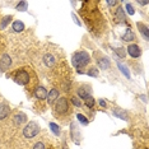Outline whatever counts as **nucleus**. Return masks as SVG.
<instances>
[{"label":"nucleus","instance_id":"nucleus-1","mask_svg":"<svg viewBox=\"0 0 149 149\" xmlns=\"http://www.w3.org/2000/svg\"><path fill=\"white\" fill-rule=\"evenodd\" d=\"M96 4V1H84L82 6V17L91 31H94V28H98L100 22L102 21L101 13L97 10Z\"/></svg>","mask_w":149,"mask_h":149},{"label":"nucleus","instance_id":"nucleus-2","mask_svg":"<svg viewBox=\"0 0 149 149\" xmlns=\"http://www.w3.org/2000/svg\"><path fill=\"white\" fill-rule=\"evenodd\" d=\"M72 63L73 65L78 69V72H80V69L84 66H87L91 63V56L87 51H78L73 55L72 57Z\"/></svg>","mask_w":149,"mask_h":149},{"label":"nucleus","instance_id":"nucleus-3","mask_svg":"<svg viewBox=\"0 0 149 149\" xmlns=\"http://www.w3.org/2000/svg\"><path fill=\"white\" fill-rule=\"evenodd\" d=\"M13 80L17 84H19V86L27 87L31 83V74H29V72H27L26 69H18L13 74Z\"/></svg>","mask_w":149,"mask_h":149},{"label":"nucleus","instance_id":"nucleus-4","mask_svg":"<svg viewBox=\"0 0 149 149\" xmlns=\"http://www.w3.org/2000/svg\"><path fill=\"white\" fill-rule=\"evenodd\" d=\"M40 130H41V127H40V125L37 124L36 121H29V123L26 125V127L23 129V135H24V138H27V139H32L38 135Z\"/></svg>","mask_w":149,"mask_h":149},{"label":"nucleus","instance_id":"nucleus-5","mask_svg":"<svg viewBox=\"0 0 149 149\" xmlns=\"http://www.w3.org/2000/svg\"><path fill=\"white\" fill-rule=\"evenodd\" d=\"M55 112H56V115H60V116H63V115H66V113L70 112L69 101H68L65 97H61V98H59V100L56 101Z\"/></svg>","mask_w":149,"mask_h":149},{"label":"nucleus","instance_id":"nucleus-6","mask_svg":"<svg viewBox=\"0 0 149 149\" xmlns=\"http://www.w3.org/2000/svg\"><path fill=\"white\" fill-rule=\"evenodd\" d=\"M78 96L83 100H87V98L92 97V87L88 86V84H82L79 88H78Z\"/></svg>","mask_w":149,"mask_h":149},{"label":"nucleus","instance_id":"nucleus-7","mask_svg":"<svg viewBox=\"0 0 149 149\" xmlns=\"http://www.w3.org/2000/svg\"><path fill=\"white\" fill-rule=\"evenodd\" d=\"M12 57L8 55V54H4V55L0 56V70L1 72H5V70H8L9 68L12 65Z\"/></svg>","mask_w":149,"mask_h":149},{"label":"nucleus","instance_id":"nucleus-8","mask_svg":"<svg viewBox=\"0 0 149 149\" xmlns=\"http://www.w3.org/2000/svg\"><path fill=\"white\" fill-rule=\"evenodd\" d=\"M126 50H127L129 55H130L131 57H134V59H138V57L141 56V49L138 45H135V43H131V45H129Z\"/></svg>","mask_w":149,"mask_h":149},{"label":"nucleus","instance_id":"nucleus-9","mask_svg":"<svg viewBox=\"0 0 149 149\" xmlns=\"http://www.w3.org/2000/svg\"><path fill=\"white\" fill-rule=\"evenodd\" d=\"M70 129H72V139L74 140V143L75 144H79L80 143V133H79V130L77 129V123L75 121H73L72 123V125H70Z\"/></svg>","mask_w":149,"mask_h":149},{"label":"nucleus","instance_id":"nucleus-10","mask_svg":"<svg viewBox=\"0 0 149 149\" xmlns=\"http://www.w3.org/2000/svg\"><path fill=\"white\" fill-rule=\"evenodd\" d=\"M35 96L37 100H46L47 98V91H46V88L45 87H42V86H40V87H37L36 89H35Z\"/></svg>","mask_w":149,"mask_h":149},{"label":"nucleus","instance_id":"nucleus-11","mask_svg":"<svg viewBox=\"0 0 149 149\" xmlns=\"http://www.w3.org/2000/svg\"><path fill=\"white\" fill-rule=\"evenodd\" d=\"M47 102H49V104H52L55 101L59 100V89H56V88H54V89H51L49 92V94H47Z\"/></svg>","mask_w":149,"mask_h":149},{"label":"nucleus","instance_id":"nucleus-12","mask_svg":"<svg viewBox=\"0 0 149 149\" xmlns=\"http://www.w3.org/2000/svg\"><path fill=\"white\" fill-rule=\"evenodd\" d=\"M97 64L102 70H107L110 68V59L107 56H101L97 59Z\"/></svg>","mask_w":149,"mask_h":149},{"label":"nucleus","instance_id":"nucleus-13","mask_svg":"<svg viewBox=\"0 0 149 149\" xmlns=\"http://www.w3.org/2000/svg\"><path fill=\"white\" fill-rule=\"evenodd\" d=\"M115 19H116L117 23H125L126 22V15H125V12L121 6H118L116 9V14H115Z\"/></svg>","mask_w":149,"mask_h":149},{"label":"nucleus","instance_id":"nucleus-14","mask_svg":"<svg viewBox=\"0 0 149 149\" xmlns=\"http://www.w3.org/2000/svg\"><path fill=\"white\" fill-rule=\"evenodd\" d=\"M10 113V107L6 103H0V120H4Z\"/></svg>","mask_w":149,"mask_h":149},{"label":"nucleus","instance_id":"nucleus-15","mask_svg":"<svg viewBox=\"0 0 149 149\" xmlns=\"http://www.w3.org/2000/svg\"><path fill=\"white\" fill-rule=\"evenodd\" d=\"M27 120H28V118H27V115L23 113V112H18L14 117H13V121H14V124L18 125V126H19V125H22V124H24Z\"/></svg>","mask_w":149,"mask_h":149},{"label":"nucleus","instance_id":"nucleus-16","mask_svg":"<svg viewBox=\"0 0 149 149\" xmlns=\"http://www.w3.org/2000/svg\"><path fill=\"white\" fill-rule=\"evenodd\" d=\"M43 63H45V65H46V66L51 68V66L55 65L56 59H55V56H54L52 54H46V55L43 56Z\"/></svg>","mask_w":149,"mask_h":149},{"label":"nucleus","instance_id":"nucleus-17","mask_svg":"<svg viewBox=\"0 0 149 149\" xmlns=\"http://www.w3.org/2000/svg\"><path fill=\"white\" fill-rule=\"evenodd\" d=\"M121 40H123V41H125V42H133V41H135V35H134V32L131 31L130 28L126 29L125 35L121 37Z\"/></svg>","mask_w":149,"mask_h":149},{"label":"nucleus","instance_id":"nucleus-18","mask_svg":"<svg viewBox=\"0 0 149 149\" xmlns=\"http://www.w3.org/2000/svg\"><path fill=\"white\" fill-rule=\"evenodd\" d=\"M138 29H139V32L143 35V37H144V40L145 41H148L149 40V33H148V27L145 26V24H143V23H138Z\"/></svg>","mask_w":149,"mask_h":149},{"label":"nucleus","instance_id":"nucleus-19","mask_svg":"<svg viewBox=\"0 0 149 149\" xmlns=\"http://www.w3.org/2000/svg\"><path fill=\"white\" fill-rule=\"evenodd\" d=\"M12 28L14 32H23L26 29V26H24V23L21 21H15V22H13Z\"/></svg>","mask_w":149,"mask_h":149},{"label":"nucleus","instance_id":"nucleus-20","mask_svg":"<svg viewBox=\"0 0 149 149\" xmlns=\"http://www.w3.org/2000/svg\"><path fill=\"white\" fill-rule=\"evenodd\" d=\"M113 115L116 117H120L121 120H124V121L129 120V115H127L126 111H124V110H118V108H116V110H113Z\"/></svg>","mask_w":149,"mask_h":149},{"label":"nucleus","instance_id":"nucleus-21","mask_svg":"<svg viewBox=\"0 0 149 149\" xmlns=\"http://www.w3.org/2000/svg\"><path fill=\"white\" fill-rule=\"evenodd\" d=\"M117 66H118V69H120V72L123 73L124 75L127 78V79H130L131 75H130V72H129L127 66H125V65H123V64H120V63H117Z\"/></svg>","mask_w":149,"mask_h":149},{"label":"nucleus","instance_id":"nucleus-22","mask_svg":"<svg viewBox=\"0 0 149 149\" xmlns=\"http://www.w3.org/2000/svg\"><path fill=\"white\" fill-rule=\"evenodd\" d=\"M12 19H13V17L12 15H8V17H4V18L1 19V23H0V28L1 29H4L6 28V26L9 24V23L12 22Z\"/></svg>","mask_w":149,"mask_h":149},{"label":"nucleus","instance_id":"nucleus-23","mask_svg":"<svg viewBox=\"0 0 149 149\" xmlns=\"http://www.w3.org/2000/svg\"><path fill=\"white\" fill-rule=\"evenodd\" d=\"M49 126H50V130H51L55 135H60V131H61V129H60L59 125H56L55 123H50Z\"/></svg>","mask_w":149,"mask_h":149},{"label":"nucleus","instance_id":"nucleus-24","mask_svg":"<svg viewBox=\"0 0 149 149\" xmlns=\"http://www.w3.org/2000/svg\"><path fill=\"white\" fill-rule=\"evenodd\" d=\"M113 51L117 56H120L121 59H124V57L126 56V51H125V49H123V47H115Z\"/></svg>","mask_w":149,"mask_h":149},{"label":"nucleus","instance_id":"nucleus-25","mask_svg":"<svg viewBox=\"0 0 149 149\" xmlns=\"http://www.w3.org/2000/svg\"><path fill=\"white\" fill-rule=\"evenodd\" d=\"M27 9H28V4L26 1H19L17 4V10L18 12H26Z\"/></svg>","mask_w":149,"mask_h":149},{"label":"nucleus","instance_id":"nucleus-26","mask_svg":"<svg viewBox=\"0 0 149 149\" xmlns=\"http://www.w3.org/2000/svg\"><path fill=\"white\" fill-rule=\"evenodd\" d=\"M77 118H78V121H79L80 124H83V125H88V123H89V121H88V118L84 116V115H82V113H78Z\"/></svg>","mask_w":149,"mask_h":149},{"label":"nucleus","instance_id":"nucleus-27","mask_svg":"<svg viewBox=\"0 0 149 149\" xmlns=\"http://www.w3.org/2000/svg\"><path fill=\"white\" fill-rule=\"evenodd\" d=\"M98 70H97V68H91V69H88V72H87V74L89 77H93V78H97L98 77Z\"/></svg>","mask_w":149,"mask_h":149},{"label":"nucleus","instance_id":"nucleus-28","mask_svg":"<svg viewBox=\"0 0 149 149\" xmlns=\"http://www.w3.org/2000/svg\"><path fill=\"white\" fill-rule=\"evenodd\" d=\"M94 103H96V101H94L92 97H89V98H87V100H86V106L88 108H92L94 106Z\"/></svg>","mask_w":149,"mask_h":149},{"label":"nucleus","instance_id":"nucleus-29","mask_svg":"<svg viewBox=\"0 0 149 149\" xmlns=\"http://www.w3.org/2000/svg\"><path fill=\"white\" fill-rule=\"evenodd\" d=\"M126 13H127L129 15H134V13H135L134 6L131 5V4H129V3H126Z\"/></svg>","mask_w":149,"mask_h":149},{"label":"nucleus","instance_id":"nucleus-30","mask_svg":"<svg viewBox=\"0 0 149 149\" xmlns=\"http://www.w3.org/2000/svg\"><path fill=\"white\" fill-rule=\"evenodd\" d=\"M33 149H46V148H45V144H43L42 141H37V143L33 145Z\"/></svg>","mask_w":149,"mask_h":149},{"label":"nucleus","instance_id":"nucleus-31","mask_svg":"<svg viewBox=\"0 0 149 149\" xmlns=\"http://www.w3.org/2000/svg\"><path fill=\"white\" fill-rule=\"evenodd\" d=\"M72 102H73L74 106H77V107H80V106H82V102H80V101L78 100L77 97H73V98H72Z\"/></svg>","mask_w":149,"mask_h":149},{"label":"nucleus","instance_id":"nucleus-32","mask_svg":"<svg viewBox=\"0 0 149 149\" xmlns=\"http://www.w3.org/2000/svg\"><path fill=\"white\" fill-rule=\"evenodd\" d=\"M107 4L110 6H115V5H118V1H115V0H107Z\"/></svg>","mask_w":149,"mask_h":149},{"label":"nucleus","instance_id":"nucleus-33","mask_svg":"<svg viewBox=\"0 0 149 149\" xmlns=\"http://www.w3.org/2000/svg\"><path fill=\"white\" fill-rule=\"evenodd\" d=\"M73 19H74V22H75V24H78V26H80V24H82V23H80V21H79V19H78V17L75 15V14H74V13H73Z\"/></svg>","mask_w":149,"mask_h":149},{"label":"nucleus","instance_id":"nucleus-34","mask_svg":"<svg viewBox=\"0 0 149 149\" xmlns=\"http://www.w3.org/2000/svg\"><path fill=\"white\" fill-rule=\"evenodd\" d=\"M98 103H100V106L101 107H107V104H106V102H104V100H98Z\"/></svg>","mask_w":149,"mask_h":149},{"label":"nucleus","instance_id":"nucleus-35","mask_svg":"<svg viewBox=\"0 0 149 149\" xmlns=\"http://www.w3.org/2000/svg\"><path fill=\"white\" fill-rule=\"evenodd\" d=\"M139 4H140V5H147L148 1H139Z\"/></svg>","mask_w":149,"mask_h":149},{"label":"nucleus","instance_id":"nucleus-36","mask_svg":"<svg viewBox=\"0 0 149 149\" xmlns=\"http://www.w3.org/2000/svg\"><path fill=\"white\" fill-rule=\"evenodd\" d=\"M141 100H143L144 102H147V96H141Z\"/></svg>","mask_w":149,"mask_h":149}]
</instances>
